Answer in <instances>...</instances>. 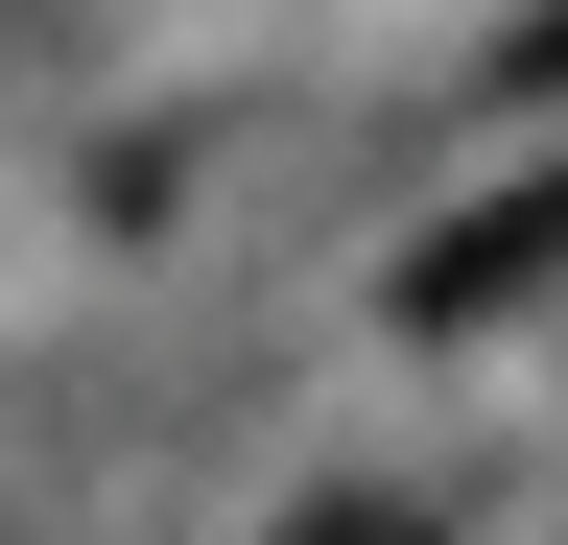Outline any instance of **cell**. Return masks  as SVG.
Listing matches in <instances>:
<instances>
[{
	"label": "cell",
	"instance_id": "6da1fadb",
	"mask_svg": "<svg viewBox=\"0 0 568 545\" xmlns=\"http://www.w3.org/2000/svg\"><path fill=\"white\" fill-rule=\"evenodd\" d=\"M521 285H568V166H521L497 214H450V238H426V261H403V332H497Z\"/></svg>",
	"mask_w": 568,
	"mask_h": 545
},
{
	"label": "cell",
	"instance_id": "7a4b0ae2",
	"mask_svg": "<svg viewBox=\"0 0 568 545\" xmlns=\"http://www.w3.org/2000/svg\"><path fill=\"white\" fill-rule=\"evenodd\" d=\"M284 545H450V522H426V498H308Z\"/></svg>",
	"mask_w": 568,
	"mask_h": 545
},
{
	"label": "cell",
	"instance_id": "3957f363",
	"mask_svg": "<svg viewBox=\"0 0 568 545\" xmlns=\"http://www.w3.org/2000/svg\"><path fill=\"white\" fill-rule=\"evenodd\" d=\"M497 95H568V0H545V24H521V48H497Z\"/></svg>",
	"mask_w": 568,
	"mask_h": 545
}]
</instances>
